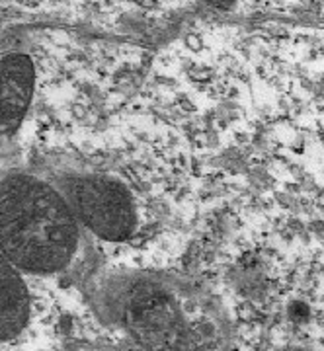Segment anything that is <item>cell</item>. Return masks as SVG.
Masks as SVG:
<instances>
[{"mask_svg":"<svg viewBox=\"0 0 324 351\" xmlns=\"http://www.w3.org/2000/svg\"><path fill=\"white\" fill-rule=\"evenodd\" d=\"M104 310L129 336V351H226L225 328L194 285L158 271L109 279Z\"/></svg>","mask_w":324,"mask_h":351,"instance_id":"cell-1","label":"cell"},{"mask_svg":"<svg viewBox=\"0 0 324 351\" xmlns=\"http://www.w3.org/2000/svg\"><path fill=\"white\" fill-rule=\"evenodd\" d=\"M80 240L82 226L59 187L30 174L0 180V252L18 271L67 269Z\"/></svg>","mask_w":324,"mask_h":351,"instance_id":"cell-2","label":"cell"},{"mask_svg":"<svg viewBox=\"0 0 324 351\" xmlns=\"http://www.w3.org/2000/svg\"><path fill=\"white\" fill-rule=\"evenodd\" d=\"M65 195L80 226L104 242H125L139 226L135 193L123 180L106 174H70L61 178Z\"/></svg>","mask_w":324,"mask_h":351,"instance_id":"cell-3","label":"cell"},{"mask_svg":"<svg viewBox=\"0 0 324 351\" xmlns=\"http://www.w3.org/2000/svg\"><path fill=\"white\" fill-rule=\"evenodd\" d=\"M35 65L30 55L0 57V145L22 125L33 100Z\"/></svg>","mask_w":324,"mask_h":351,"instance_id":"cell-4","label":"cell"},{"mask_svg":"<svg viewBox=\"0 0 324 351\" xmlns=\"http://www.w3.org/2000/svg\"><path fill=\"white\" fill-rule=\"evenodd\" d=\"M28 316V295L18 269L0 252V340L22 328Z\"/></svg>","mask_w":324,"mask_h":351,"instance_id":"cell-5","label":"cell"},{"mask_svg":"<svg viewBox=\"0 0 324 351\" xmlns=\"http://www.w3.org/2000/svg\"><path fill=\"white\" fill-rule=\"evenodd\" d=\"M203 2H205V4H209V6H215V8L226 10V8H231L236 0H203Z\"/></svg>","mask_w":324,"mask_h":351,"instance_id":"cell-6","label":"cell"},{"mask_svg":"<svg viewBox=\"0 0 324 351\" xmlns=\"http://www.w3.org/2000/svg\"><path fill=\"white\" fill-rule=\"evenodd\" d=\"M281 351H309V349H304V347H299V345H295V347H283Z\"/></svg>","mask_w":324,"mask_h":351,"instance_id":"cell-7","label":"cell"}]
</instances>
